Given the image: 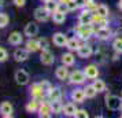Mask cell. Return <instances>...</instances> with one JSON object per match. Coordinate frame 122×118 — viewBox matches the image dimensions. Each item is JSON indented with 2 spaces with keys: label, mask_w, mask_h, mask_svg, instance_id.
Returning a JSON list of instances; mask_svg holds the SVG:
<instances>
[{
  "label": "cell",
  "mask_w": 122,
  "mask_h": 118,
  "mask_svg": "<svg viewBox=\"0 0 122 118\" xmlns=\"http://www.w3.org/2000/svg\"><path fill=\"white\" fill-rule=\"evenodd\" d=\"M58 1H59V3H69L70 0H58Z\"/></svg>",
  "instance_id": "obj_43"
},
{
  "label": "cell",
  "mask_w": 122,
  "mask_h": 118,
  "mask_svg": "<svg viewBox=\"0 0 122 118\" xmlns=\"http://www.w3.org/2000/svg\"><path fill=\"white\" fill-rule=\"evenodd\" d=\"M12 111H14V107L10 102H1L0 103V114L3 117H12Z\"/></svg>",
  "instance_id": "obj_11"
},
{
  "label": "cell",
  "mask_w": 122,
  "mask_h": 118,
  "mask_svg": "<svg viewBox=\"0 0 122 118\" xmlns=\"http://www.w3.org/2000/svg\"><path fill=\"white\" fill-rule=\"evenodd\" d=\"M40 62L43 63V65H45V66H51L52 63L55 62L54 54L50 50H43L41 55H40Z\"/></svg>",
  "instance_id": "obj_6"
},
{
  "label": "cell",
  "mask_w": 122,
  "mask_h": 118,
  "mask_svg": "<svg viewBox=\"0 0 122 118\" xmlns=\"http://www.w3.org/2000/svg\"><path fill=\"white\" fill-rule=\"evenodd\" d=\"M67 40H69V37L65 33H61V32H58V33H55L52 36V41L58 47H65L67 44Z\"/></svg>",
  "instance_id": "obj_13"
},
{
  "label": "cell",
  "mask_w": 122,
  "mask_h": 118,
  "mask_svg": "<svg viewBox=\"0 0 122 118\" xmlns=\"http://www.w3.org/2000/svg\"><path fill=\"white\" fill-rule=\"evenodd\" d=\"M39 115L40 117H50L52 110H51V103L50 102H40V106H39Z\"/></svg>",
  "instance_id": "obj_12"
},
{
  "label": "cell",
  "mask_w": 122,
  "mask_h": 118,
  "mask_svg": "<svg viewBox=\"0 0 122 118\" xmlns=\"http://www.w3.org/2000/svg\"><path fill=\"white\" fill-rule=\"evenodd\" d=\"M66 47H67L70 51H77L78 47H80V41H78V39H76V37H71V39L67 40Z\"/></svg>",
  "instance_id": "obj_26"
},
{
  "label": "cell",
  "mask_w": 122,
  "mask_h": 118,
  "mask_svg": "<svg viewBox=\"0 0 122 118\" xmlns=\"http://www.w3.org/2000/svg\"><path fill=\"white\" fill-rule=\"evenodd\" d=\"M12 56H14V59L17 62H25L29 58V51L26 48H17V50L14 51Z\"/></svg>",
  "instance_id": "obj_10"
},
{
  "label": "cell",
  "mask_w": 122,
  "mask_h": 118,
  "mask_svg": "<svg viewBox=\"0 0 122 118\" xmlns=\"http://www.w3.org/2000/svg\"><path fill=\"white\" fill-rule=\"evenodd\" d=\"M56 11H61V12H65L66 14L69 11V8H67V4L66 3H59V6H58V10Z\"/></svg>",
  "instance_id": "obj_37"
},
{
  "label": "cell",
  "mask_w": 122,
  "mask_h": 118,
  "mask_svg": "<svg viewBox=\"0 0 122 118\" xmlns=\"http://www.w3.org/2000/svg\"><path fill=\"white\" fill-rule=\"evenodd\" d=\"M12 1H14V4L17 7H23L26 4V0H12Z\"/></svg>",
  "instance_id": "obj_39"
},
{
  "label": "cell",
  "mask_w": 122,
  "mask_h": 118,
  "mask_svg": "<svg viewBox=\"0 0 122 118\" xmlns=\"http://www.w3.org/2000/svg\"><path fill=\"white\" fill-rule=\"evenodd\" d=\"M50 103H51V110H52L54 114H59V113H62V110H63V104L61 103V100L50 102Z\"/></svg>",
  "instance_id": "obj_28"
},
{
  "label": "cell",
  "mask_w": 122,
  "mask_h": 118,
  "mask_svg": "<svg viewBox=\"0 0 122 118\" xmlns=\"http://www.w3.org/2000/svg\"><path fill=\"white\" fill-rule=\"evenodd\" d=\"M62 93L61 88H58V87H52L50 91H48V93H47V99L50 102H55V100H62Z\"/></svg>",
  "instance_id": "obj_9"
},
{
  "label": "cell",
  "mask_w": 122,
  "mask_h": 118,
  "mask_svg": "<svg viewBox=\"0 0 122 118\" xmlns=\"http://www.w3.org/2000/svg\"><path fill=\"white\" fill-rule=\"evenodd\" d=\"M67 4V8H69V11H76L78 8V6H77V3L74 1V0H70L69 3H66Z\"/></svg>",
  "instance_id": "obj_35"
},
{
  "label": "cell",
  "mask_w": 122,
  "mask_h": 118,
  "mask_svg": "<svg viewBox=\"0 0 122 118\" xmlns=\"http://www.w3.org/2000/svg\"><path fill=\"white\" fill-rule=\"evenodd\" d=\"M69 78H70V82L71 84H76V85H80V84H84L85 80H86V76L84 72L81 70H74L71 73L69 74Z\"/></svg>",
  "instance_id": "obj_3"
},
{
  "label": "cell",
  "mask_w": 122,
  "mask_h": 118,
  "mask_svg": "<svg viewBox=\"0 0 122 118\" xmlns=\"http://www.w3.org/2000/svg\"><path fill=\"white\" fill-rule=\"evenodd\" d=\"M0 7H3V0H0Z\"/></svg>",
  "instance_id": "obj_44"
},
{
  "label": "cell",
  "mask_w": 122,
  "mask_h": 118,
  "mask_svg": "<svg viewBox=\"0 0 122 118\" xmlns=\"http://www.w3.org/2000/svg\"><path fill=\"white\" fill-rule=\"evenodd\" d=\"M112 47H114V50H115L117 52L122 54V39L114 40V43H112Z\"/></svg>",
  "instance_id": "obj_32"
},
{
  "label": "cell",
  "mask_w": 122,
  "mask_h": 118,
  "mask_svg": "<svg viewBox=\"0 0 122 118\" xmlns=\"http://www.w3.org/2000/svg\"><path fill=\"white\" fill-rule=\"evenodd\" d=\"M95 12H96V14H99L100 17L107 18V17H108V7L104 6V4H99V6L96 7Z\"/></svg>",
  "instance_id": "obj_29"
},
{
  "label": "cell",
  "mask_w": 122,
  "mask_h": 118,
  "mask_svg": "<svg viewBox=\"0 0 122 118\" xmlns=\"http://www.w3.org/2000/svg\"><path fill=\"white\" fill-rule=\"evenodd\" d=\"M58 6H59V1H56V0H47L44 7L51 12V14H54V12L58 10Z\"/></svg>",
  "instance_id": "obj_25"
},
{
  "label": "cell",
  "mask_w": 122,
  "mask_h": 118,
  "mask_svg": "<svg viewBox=\"0 0 122 118\" xmlns=\"http://www.w3.org/2000/svg\"><path fill=\"white\" fill-rule=\"evenodd\" d=\"M26 50L29 52H36V51L41 50L40 48V41L39 40H34L33 37H30V39L26 41Z\"/></svg>",
  "instance_id": "obj_19"
},
{
  "label": "cell",
  "mask_w": 122,
  "mask_h": 118,
  "mask_svg": "<svg viewBox=\"0 0 122 118\" xmlns=\"http://www.w3.org/2000/svg\"><path fill=\"white\" fill-rule=\"evenodd\" d=\"M40 48L41 50H48V41H47V39H40Z\"/></svg>",
  "instance_id": "obj_38"
},
{
  "label": "cell",
  "mask_w": 122,
  "mask_h": 118,
  "mask_svg": "<svg viewBox=\"0 0 122 118\" xmlns=\"http://www.w3.org/2000/svg\"><path fill=\"white\" fill-rule=\"evenodd\" d=\"M84 92H85V96L88 97V99H93L95 96L97 95V91H96V88H95L93 85H86L85 88H84Z\"/></svg>",
  "instance_id": "obj_24"
},
{
  "label": "cell",
  "mask_w": 122,
  "mask_h": 118,
  "mask_svg": "<svg viewBox=\"0 0 122 118\" xmlns=\"http://www.w3.org/2000/svg\"><path fill=\"white\" fill-rule=\"evenodd\" d=\"M76 3H77L78 8H81V7H85V3H86V0H74Z\"/></svg>",
  "instance_id": "obj_40"
},
{
  "label": "cell",
  "mask_w": 122,
  "mask_h": 118,
  "mask_svg": "<svg viewBox=\"0 0 122 118\" xmlns=\"http://www.w3.org/2000/svg\"><path fill=\"white\" fill-rule=\"evenodd\" d=\"M39 106H40L39 102L36 100V99H32V100L26 104V111L28 113H36L39 110Z\"/></svg>",
  "instance_id": "obj_27"
},
{
  "label": "cell",
  "mask_w": 122,
  "mask_h": 118,
  "mask_svg": "<svg viewBox=\"0 0 122 118\" xmlns=\"http://www.w3.org/2000/svg\"><path fill=\"white\" fill-rule=\"evenodd\" d=\"M121 111H122V107H121Z\"/></svg>",
  "instance_id": "obj_47"
},
{
  "label": "cell",
  "mask_w": 122,
  "mask_h": 118,
  "mask_svg": "<svg viewBox=\"0 0 122 118\" xmlns=\"http://www.w3.org/2000/svg\"><path fill=\"white\" fill-rule=\"evenodd\" d=\"M8 22H10L8 15L4 14V12H0V28H6L7 25H8Z\"/></svg>",
  "instance_id": "obj_31"
},
{
  "label": "cell",
  "mask_w": 122,
  "mask_h": 118,
  "mask_svg": "<svg viewBox=\"0 0 122 118\" xmlns=\"http://www.w3.org/2000/svg\"><path fill=\"white\" fill-rule=\"evenodd\" d=\"M76 117L78 118H88L89 117V114L86 110H77V113H76Z\"/></svg>",
  "instance_id": "obj_36"
},
{
  "label": "cell",
  "mask_w": 122,
  "mask_h": 118,
  "mask_svg": "<svg viewBox=\"0 0 122 118\" xmlns=\"http://www.w3.org/2000/svg\"><path fill=\"white\" fill-rule=\"evenodd\" d=\"M52 21L55 23H58V25H61V23H63L66 21V14L61 11H55L52 14Z\"/></svg>",
  "instance_id": "obj_23"
},
{
  "label": "cell",
  "mask_w": 122,
  "mask_h": 118,
  "mask_svg": "<svg viewBox=\"0 0 122 118\" xmlns=\"http://www.w3.org/2000/svg\"><path fill=\"white\" fill-rule=\"evenodd\" d=\"M121 99H122V93H121Z\"/></svg>",
  "instance_id": "obj_46"
},
{
  "label": "cell",
  "mask_w": 122,
  "mask_h": 118,
  "mask_svg": "<svg viewBox=\"0 0 122 118\" xmlns=\"http://www.w3.org/2000/svg\"><path fill=\"white\" fill-rule=\"evenodd\" d=\"M93 25V23H92ZM92 25H78L77 29H76V32H77V34L80 36V39L81 40H86L89 39L91 36H92V33H93V26Z\"/></svg>",
  "instance_id": "obj_2"
},
{
  "label": "cell",
  "mask_w": 122,
  "mask_h": 118,
  "mask_svg": "<svg viewBox=\"0 0 122 118\" xmlns=\"http://www.w3.org/2000/svg\"><path fill=\"white\" fill-rule=\"evenodd\" d=\"M23 41V36L19 32H12V33H10V36H8V43L11 45H21Z\"/></svg>",
  "instance_id": "obj_16"
},
{
  "label": "cell",
  "mask_w": 122,
  "mask_h": 118,
  "mask_svg": "<svg viewBox=\"0 0 122 118\" xmlns=\"http://www.w3.org/2000/svg\"><path fill=\"white\" fill-rule=\"evenodd\" d=\"M85 7H86V10H89V11H93V10H96L97 4H95V0H86Z\"/></svg>",
  "instance_id": "obj_34"
},
{
  "label": "cell",
  "mask_w": 122,
  "mask_h": 118,
  "mask_svg": "<svg viewBox=\"0 0 122 118\" xmlns=\"http://www.w3.org/2000/svg\"><path fill=\"white\" fill-rule=\"evenodd\" d=\"M106 106L112 111H117L122 107V99L121 96L115 95H106Z\"/></svg>",
  "instance_id": "obj_1"
},
{
  "label": "cell",
  "mask_w": 122,
  "mask_h": 118,
  "mask_svg": "<svg viewBox=\"0 0 122 118\" xmlns=\"http://www.w3.org/2000/svg\"><path fill=\"white\" fill-rule=\"evenodd\" d=\"M51 17V12L45 8V7H37L34 10V18L39 21V22H47Z\"/></svg>",
  "instance_id": "obj_4"
},
{
  "label": "cell",
  "mask_w": 122,
  "mask_h": 118,
  "mask_svg": "<svg viewBox=\"0 0 122 118\" xmlns=\"http://www.w3.org/2000/svg\"><path fill=\"white\" fill-rule=\"evenodd\" d=\"M103 58H104V56H103V54H102V52H100V51H97V52H96V59H97V62H103Z\"/></svg>",
  "instance_id": "obj_41"
},
{
  "label": "cell",
  "mask_w": 122,
  "mask_h": 118,
  "mask_svg": "<svg viewBox=\"0 0 122 118\" xmlns=\"http://www.w3.org/2000/svg\"><path fill=\"white\" fill-rule=\"evenodd\" d=\"M85 92H84V89H80V88H77V89H74L71 92V99L76 103H82L84 100H85Z\"/></svg>",
  "instance_id": "obj_18"
},
{
  "label": "cell",
  "mask_w": 122,
  "mask_h": 118,
  "mask_svg": "<svg viewBox=\"0 0 122 118\" xmlns=\"http://www.w3.org/2000/svg\"><path fill=\"white\" fill-rule=\"evenodd\" d=\"M23 33H25V36H28V37H34V36H37V34H39V25L36 22L26 23V26L23 29Z\"/></svg>",
  "instance_id": "obj_8"
},
{
  "label": "cell",
  "mask_w": 122,
  "mask_h": 118,
  "mask_svg": "<svg viewBox=\"0 0 122 118\" xmlns=\"http://www.w3.org/2000/svg\"><path fill=\"white\" fill-rule=\"evenodd\" d=\"M78 22L81 25H92L93 23V14H92V11L84 10L80 14V17H78Z\"/></svg>",
  "instance_id": "obj_7"
},
{
  "label": "cell",
  "mask_w": 122,
  "mask_h": 118,
  "mask_svg": "<svg viewBox=\"0 0 122 118\" xmlns=\"http://www.w3.org/2000/svg\"><path fill=\"white\" fill-rule=\"evenodd\" d=\"M62 63L66 66H73L76 63V56L73 55L71 52H66L62 55Z\"/></svg>",
  "instance_id": "obj_22"
},
{
  "label": "cell",
  "mask_w": 122,
  "mask_h": 118,
  "mask_svg": "<svg viewBox=\"0 0 122 118\" xmlns=\"http://www.w3.org/2000/svg\"><path fill=\"white\" fill-rule=\"evenodd\" d=\"M77 107H76V104L74 103H67V104H65L63 106V110H62V113L65 114V115H67V117H76V113H77Z\"/></svg>",
  "instance_id": "obj_17"
},
{
  "label": "cell",
  "mask_w": 122,
  "mask_h": 118,
  "mask_svg": "<svg viewBox=\"0 0 122 118\" xmlns=\"http://www.w3.org/2000/svg\"><path fill=\"white\" fill-rule=\"evenodd\" d=\"M118 7H119V10L122 11V0H119V3H118Z\"/></svg>",
  "instance_id": "obj_42"
},
{
  "label": "cell",
  "mask_w": 122,
  "mask_h": 118,
  "mask_svg": "<svg viewBox=\"0 0 122 118\" xmlns=\"http://www.w3.org/2000/svg\"><path fill=\"white\" fill-rule=\"evenodd\" d=\"M41 1H44V3H45V1H47V0H41Z\"/></svg>",
  "instance_id": "obj_45"
},
{
  "label": "cell",
  "mask_w": 122,
  "mask_h": 118,
  "mask_svg": "<svg viewBox=\"0 0 122 118\" xmlns=\"http://www.w3.org/2000/svg\"><path fill=\"white\" fill-rule=\"evenodd\" d=\"M96 88L97 92H104L106 91V84L104 81H102V80H93V84H92Z\"/></svg>",
  "instance_id": "obj_30"
},
{
  "label": "cell",
  "mask_w": 122,
  "mask_h": 118,
  "mask_svg": "<svg viewBox=\"0 0 122 118\" xmlns=\"http://www.w3.org/2000/svg\"><path fill=\"white\" fill-rule=\"evenodd\" d=\"M55 76L58 80H66L69 77V70H67V66L63 65V66H59V67L55 70Z\"/></svg>",
  "instance_id": "obj_21"
},
{
  "label": "cell",
  "mask_w": 122,
  "mask_h": 118,
  "mask_svg": "<svg viewBox=\"0 0 122 118\" xmlns=\"http://www.w3.org/2000/svg\"><path fill=\"white\" fill-rule=\"evenodd\" d=\"M84 73L86 76V78H91V80H95L97 78V76H99V69L96 65H88L85 70H84Z\"/></svg>",
  "instance_id": "obj_14"
},
{
  "label": "cell",
  "mask_w": 122,
  "mask_h": 118,
  "mask_svg": "<svg viewBox=\"0 0 122 118\" xmlns=\"http://www.w3.org/2000/svg\"><path fill=\"white\" fill-rule=\"evenodd\" d=\"M7 59H8V52L6 51V48L0 47V63H1V62H6Z\"/></svg>",
  "instance_id": "obj_33"
},
{
  "label": "cell",
  "mask_w": 122,
  "mask_h": 118,
  "mask_svg": "<svg viewBox=\"0 0 122 118\" xmlns=\"http://www.w3.org/2000/svg\"><path fill=\"white\" fill-rule=\"evenodd\" d=\"M92 47L89 44H82V45H80L78 47V50H77V54L80 58H89V56L92 55Z\"/></svg>",
  "instance_id": "obj_15"
},
{
  "label": "cell",
  "mask_w": 122,
  "mask_h": 118,
  "mask_svg": "<svg viewBox=\"0 0 122 118\" xmlns=\"http://www.w3.org/2000/svg\"><path fill=\"white\" fill-rule=\"evenodd\" d=\"M29 80H30V76H29L28 72H25L22 69H19L15 72V82L18 85H26L29 84Z\"/></svg>",
  "instance_id": "obj_5"
},
{
  "label": "cell",
  "mask_w": 122,
  "mask_h": 118,
  "mask_svg": "<svg viewBox=\"0 0 122 118\" xmlns=\"http://www.w3.org/2000/svg\"><path fill=\"white\" fill-rule=\"evenodd\" d=\"M96 36L100 40H107L111 36V30L108 29V26H103V28H97L96 30Z\"/></svg>",
  "instance_id": "obj_20"
}]
</instances>
